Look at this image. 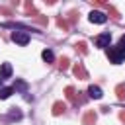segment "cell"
Instances as JSON below:
<instances>
[{
	"instance_id": "cell-5",
	"label": "cell",
	"mask_w": 125,
	"mask_h": 125,
	"mask_svg": "<svg viewBox=\"0 0 125 125\" xmlns=\"http://www.w3.org/2000/svg\"><path fill=\"white\" fill-rule=\"evenodd\" d=\"M12 76V64L10 62H2L0 64V78L4 80V78H10Z\"/></svg>"
},
{
	"instance_id": "cell-10",
	"label": "cell",
	"mask_w": 125,
	"mask_h": 125,
	"mask_svg": "<svg viewBox=\"0 0 125 125\" xmlns=\"http://www.w3.org/2000/svg\"><path fill=\"white\" fill-rule=\"evenodd\" d=\"M119 47H125V35H123V37L119 39Z\"/></svg>"
},
{
	"instance_id": "cell-9",
	"label": "cell",
	"mask_w": 125,
	"mask_h": 125,
	"mask_svg": "<svg viewBox=\"0 0 125 125\" xmlns=\"http://www.w3.org/2000/svg\"><path fill=\"white\" fill-rule=\"evenodd\" d=\"M16 88H18V90H23V92H25V90H27V84H25L23 80H16V84H14V90H16Z\"/></svg>"
},
{
	"instance_id": "cell-8",
	"label": "cell",
	"mask_w": 125,
	"mask_h": 125,
	"mask_svg": "<svg viewBox=\"0 0 125 125\" xmlns=\"http://www.w3.org/2000/svg\"><path fill=\"white\" fill-rule=\"evenodd\" d=\"M41 57H43V61H45V62H53V61H55V55H53V51H51V49H45V51L41 53Z\"/></svg>"
},
{
	"instance_id": "cell-2",
	"label": "cell",
	"mask_w": 125,
	"mask_h": 125,
	"mask_svg": "<svg viewBox=\"0 0 125 125\" xmlns=\"http://www.w3.org/2000/svg\"><path fill=\"white\" fill-rule=\"evenodd\" d=\"M12 41L23 47V45L29 43V33H27V31H14V33H12Z\"/></svg>"
},
{
	"instance_id": "cell-6",
	"label": "cell",
	"mask_w": 125,
	"mask_h": 125,
	"mask_svg": "<svg viewBox=\"0 0 125 125\" xmlns=\"http://www.w3.org/2000/svg\"><path fill=\"white\" fill-rule=\"evenodd\" d=\"M88 94H90V98H94V100H100V98L104 96L102 88H100V86H94V84H92V86L88 88Z\"/></svg>"
},
{
	"instance_id": "cell-1",
	"label": "cell",
	"mask_w": 125,
	"mask_h": 125,
	"mask_svg": "<svg viewBox=\"0 0 125 125\" xmlns=\"http://www.w3.org/2000/svg\"><path fill=\"white\" fill-rule=\"evenodd\" d=\"M107 59L113 62V64H121L125 61V47H107Z\"/></svg>"
},
{
	"instance_id": "cell-3",
	"label": "cell",
	"mask_w": 125,
	"mask_h": 125,
	"mask_svg": "<svg viewBox=\"0 0 125 125\" xmlns=\"http://www.w3.org/2000/svg\"><path fill=\"white\" fill-rule=\"evenodd\" d=\"M109 41H111V35H109V33H100V35L94 39V45H96V47H102V49H107V47H109Z\"/></svg>"
},
{
	"instance_id": "cell-7",
	"label": "cell",
	"mask_w": 125,
	"mask_h": 125,
	"mask_svg": "<svg viewBox=\"0 0 125 125\" xmlns=\"http://www.w3.org/2000/svg\"><path fill=\"white\" fill-rule=\"evenodd\" d=\"M12 94H14V88H10V86H6V88H0V100H8Z\"/></svg>"
},
{
	"instance_id": "cell-4",
	"label": "cell",
	"mask_w": 125,
	"mask_h": 125,
	"mask_svg": "<svg viewBox=\"0 0 125 125\" xmlns=\"http://www.w3.org/2000/svg\"><path fill=\"white\" fill-rule=\"evenodd\" d=\"M88 20H90L92 23H105V21H107V16H105L104 12H98V10H94V12H90Z\"/></svg>"
},
{
	"instance_id": "cell-11",
	"label": "cell",
	"mask_w": 125,
	"mask_h": 125,
	"mask_svg": "<svg viewBox=\"0 0 125 125\" xmlns=\"http://www.w3.org/2000/svg\"><path fill=\"white\" fill-rule=\"evenodd\" d=\"M0 86H2V78H0Z\"/></svg>"
}]
</instances>
